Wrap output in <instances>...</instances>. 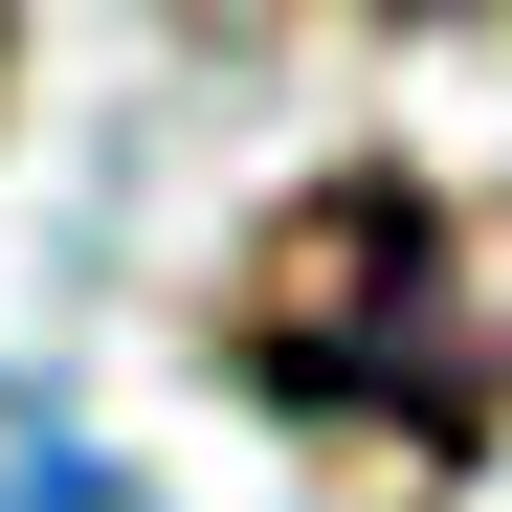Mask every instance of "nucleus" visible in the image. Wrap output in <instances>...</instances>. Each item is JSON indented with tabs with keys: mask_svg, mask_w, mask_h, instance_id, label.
<instances>
[{
	"mask_svg": "<svg viewBox=\"0 0 512 512\" xmlns=\"http://www.w3.org/2000/svg\"><path fill=\"white\" fill-rule=\"evenodd\" d=\"M0 512H156V490H134L112 446H67L45 401H0Z\"/></svg>",
	"mask_w": 512,
	"mask_h": 512,
	"instance_id": "f257e3e1",
	"label": "nucleus"
}]
</instances>
